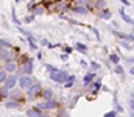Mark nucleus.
Masks as SVG:
<instances>
[{
	"label": "nucleus",
	"instance_id": "f257e3e1",
	"mask_svg": "<svg viewBox=\"0 0 134 117\" xmlns=\"http://www.w3.org/2000/svg\"><path fill=\"white\" fill-rule=\"evenodd\" d=\"M42 83L41 81H34L33 84L28 87V89H25L24 92H25V98H27V102H34L37 97H41V92H42Z\"/></svg>",
	"mask_w": 134,
	"mask_h": 117
},
{
	"label": "nucleus",
	"instance_id": "f03ea898",
	"mask_svg": "<svg viewBox=\"0 0 134 117\" xmlns=\"http://www.w3.org/2000/svg\"><path fill=\"white\" fill-rule=\"evenodd\" d=\"M61 103L53 97V98H50V100H42L41 103H37L36 106L39 108V109H42L44 113H48V111H56V108L59 106Z\"/></svg>",
	"mask_w": 134,
	"mask_h": 117
},
{
	"label": "nucleus",
	"instance_id": "7ed1b4c3",
	"mask_svg": "<svg viewBox=\"0 0 134 117\" xmlns=\"http://www.w3.org/2000/svg\"><path fill=\"white\" fill-rule=\"evenodd\" d=\"M48 78H50L52 81L58 83V84H64L67 80H69V72L64 70V69H59V70H56V72L48 74Z\"/></svg>",
	"mask_w": 134,
	"mask_h": 117
},
{
	"label": "nucleus",
	"instance_id": "20e7f679",
	"mask_svg": "<svg viewBox=\"0 0 134 117\" xmlns=\"http://www.w3.org/2000/svg\"><path fill=\"white\" fill-rule=\"evenodd\" d=\"M34 81H36V78L33 75H20L19 80H17V86L22 89V91H25V89H28L31 84H33Z\"/></svg>",
	"mask_w": 134,
	"mask_h": 117
},
{
	"label": "nucleus",
	"instance_id": "39448f33",
	"mask_svg": "<svg viewBox=\"0 0 134 117\" xmlns=\"http://www.w3.org/2000/svg\"><path fill=\"white\" fill-rule=\"evenodd\" d=\"M8 97H9V98H14V100H20V102H24V103L27 102V98H25V92H24L19 86H16V87L9 89Z\"/></svg>",
	"mask_w": 134,
	"mask_h": 117
},
{
	"label": "nucleus",
	"instance_id": "423d86ee",
	"mask_svg": "<svg viewBox=\"0 0 134 117\" xmlns=\"http://www.w3.org/2000/svg\"><path fill=\"white\" fill-rule=\"evenodd\" d=\"M70 11L75 13V14H78V16H89V14H91V9L87 8V5H76V3H72Z\"/></svg>",
	"mask_w": 134,
	"mask_h": 117
},
{
	"label": "nucleus",
	"instance_id": "0eeeda50",
	"mask_svg": "<svg viewBox=\"0 0 134 117\" xmlns=\"http://www.w3.org/2000/svg\"><path fill=\"white\" fill-rule=\"evenodd\" d=\"M22 105H24V102H20V100H14V98H9V97L3 102V106H5L6 109H20Z\"/></svg>",
	"mask_w": 134,
	"mask_h": 117
},
{
	"label": "nucleus",
	"instance_id": "6e6552de",
	"mask_svg": "<svg viewBox=\"0 0 134 117\" xmlns=\"http://www.w3.org/2000/svg\"><path fill=\"white\" fill-rule=\"evenodd\" d=\"M19 67V63L17 59H8V61H3V69L8 72V74H14Z\"/></svg>",
	"mask_w": 134,
	"mask_h": 117
},
{
	"label": "nucleus",
	"instance_id": "1a4fd4ad",
	"mask_svg": "<svg viewBox=\"0 0 134 117\" xmlns=\"http://www.w3.org/2000/svg\"><path fill=\"white\" fill-rule=\"evenodd\" d=\"M17 80H19V77H17L16 74H8L6 80L3 81V86H6L8 89H13V87L17 86Z\"/></svg>",
	"mask_w": 134,
	"mask_h": 117
},
{
	"label": "nucleus",
	"instance_id": "9d476101",
	"mask_svg": "<svg viewBox=\"0 0 134 117\" xmlns=\"http://www.w3.org/2000/svg\"><path fill=\"white\" fill-rule=\"evenodd\" d=\"M25 116H28V117H44L45 113H44L42 109H39L37 106H31V108H28V109L25 111Z\"/></svg>",
	"mask_w": 134,
	"mask_h": 117
},
{
	"label": "nucleus",
	"instance_id": "9b49d317",
	"mask_svg": "<svg viewBox=\"0 0 134 117\" xmlns=\"http://www.w3.org/2000/svg\"><path fill=\"white\" fill-rule=\"evenodd\" d=\"M95 78H97V75H95V72H94V70H92V72H87V74L83 77V91H84V89H86V87H87L94 80H95Z\"/></svg>",
	"mask_w": 134,
	"mask_h": 117
},
{
	"label": "nucleus",
	"instance_id": "f8f14e48",
	"mask_svg": "<svg viewBox=\"0 0 134 117\" xmlns=\"http://www.w3.org/2000/svg\"><path fill=\"white\" fill-rule=\"evenodd\" d=\"M30 13L33 14L34 17H37V16H45V13H47V9H45V6H44V5H42L41 2H39V3H37V5L34 6V8L31 9V11H30Z\"/></svg>",
	"mask_w": 134,
	"mask_h": 117
},
{
	"label": "nucleus",
	"instance_id": "ddd939ff",
	"mask_svg": "<svg viewBox=\"0 0 134 117\" xmlns=\"http://www.w3.org/2000/svg\"><path fill=\"white\" fill-rule=\"evenodd\" d=\"M97 13V17H100L103 20H111L112 19V13L109 8H104V9H100V11H95Z\"/></svg>",
	"mask_w": 134,
	"mask_h": 117
},
{
	"label": "nucleus",
	"instance_id": "4468645a",
	"mask_svg": "<svg viewBox=\"0 0 134 117\" xmlns=\"http://www.w3.org/2000/svg\"><path fill=\"white\" fill-rule=\"evenodd\" d=\"M41 97H42V100H50V98H53V97H55V92H53V89L47 87V89H42Z\"/></svg>",
	"mask_w": 134,
	"mask_h": 117
},
{
	"label": "nucleus",
	"instance_id": "2eb2a0df",
	"mask_svg": "<svg viewBox=\"0 0 134 117\" xmlns=\"http://www.w3.org/2000/svg\"><path fill=\"white\" fill-rule=\"evenodd\" d=\"M119 14H120V17H122V20H123V22H126V24H133V22H134L133 17H130V16L126 14V11H125V8H123V6L119 9Z\"/></svg>",
	"mask_w": 134,
	"mask_h": 117
},
{
	"label": "nucleus",
	"instance_id": "dca6fc26",
	"mask_svg": "<svg viewBox=\"0 0 134 117\" xmlns=\"http://www.w3.org/2000/svg\"><path fill=\"white\" fill-rule=\"evenodd\" d=\"M80 97H81V94H75L72 98H69V103H67L66 106L69 108V109H73V108H75V105H76V102L80 100Z\"/></svg>",
	"mask_w": 134,
	"mask_h": 117
},
{
	"label": "nucleus",
	"instance_id": "f3484780",
	"mask_svg": "<svg viewBox=\"0 0 134 117\" xmlns=\"http://www.w3.org/2000/svg\"><path fill=\"white\" fill-rule=\"evenodd\" d=\"M75 48H76L80 53H83V55H87V53H89L87 45H86V44H83V42H76V44H75Z\"/></svg>",
	"mask_w": 134,
	"mask_h": 117
},
{
	"label": "nucleus",
	"instance_id": "a211bd4d",
	"mask_svg": "<svg viewBox=\"0 0 134 117\" xmlns=\"http://www.w3.org/2000/svg\"><path fill=\"white\" fill-rule=\"evenodd\" d=\"M8 94H9V89L3 84H0V102H5L8 98Z\"/></svg>",
	"mask_w": 134,
	"mask_h": 117
},
{
	"label": "nucleus",
	"instance_id": "6ab92c4d",
	"mask_svg": "<svg viewBox=\"0 0 134 117\" xmlns=\"http://www.w3.org/2000/svg\"><path fill=\"white\" fill-rule=\"evenodd\" d=\"M114 72L117 75H120V80H125V70H123V66H120V63L114 64Z\"/></svg>",
	"mask_w": 134,
	"mask_h": 117
},
{
	"label": "nucleus",
	"instance_id": "aec40b11",
	"mask_svg": "<svg viewBox=\"0 0 134 117\" xmlns=\"http://www.w3.org/2000/svg\"><path fill=\"white\" fill-rule=\"evenodd\" d=\"M11 20H13L16 25H20V24H22V20L17 17V13H16V6H13V8H11Z\"/></svg>",
	"mask_w": 134,
	"mask_h": 117
},
{
	"label": "nucleus",
	"instance_id": "412c9836",
	"mask_svg": "<svg viewBox=\"0 0 134 117\" xmlns=\"http://www.w3.org/2000/svg\"><path fill=\"white\" fill-rule=\"evenodd\" d=\"M108 59H109L112 64H119V63H120V55H119L117 52H115V53H109V55H108Z\"/></svg>",
	"mask_w": 134,
	"mask_h": 117
},
{
	"label": "nucleus",
	"instance_id": "4be33fe9",
	"mask_svg": "<svg viewBox=\"0 0 134 117\" xmlns=\"http://www.w3.org/2000/svg\"><path fill=\"white\" fill-rule=\"evenodd\" d=\"M117 44L120 45V47H123L125 50H133V44H130L128 41H125V39H119L117 41Z\"/></svg>",
	"mask_w": 134,
	"mask_h": 117
},
{
	"label": "nucleus",
	"instance_id": "5701e85b",
	"mask_svg": "<svg viewBox=\"0 0 134 117\" xmlns=\"http://www.w3.org/2000/svg\"><path fill=\"white\" fill-rule=\"evenodd\" d=\"M30 58H31V56H30V55H27V53H19L16 59H17V63H19V66H20V64H24L25 61H28Z\"/></svg>",
	"mask_w": 134,
	"mask_h": 117
},
{
	"label": "nucleus",
	"instance_id": "b1692460",
	"mask_svg": "<svg viewBox=\"0 0 134 117\" xmlns=\"http://www.w3.org/2000/svg\"><path fill=\"white\" fill-rule=\"evenodd\" d=\"M9 47H13V42H11L9 39L0 38V50H3V48H9Z\"/></svg>",
	"mask_w": 134,
	"mask_h": 117
},
{
	"label": "nucleus",
	"instance_id": "393cba45",
	"mask_svg": "<svg viewBox=\"0 0 134 117\" xmlns=\"http://www.w3.org/2000/svg\"><path fill=\"white\" fill-rule=\"evenodd\" d=\"M56 113H58V116H67V114H69V108H61V105H59V106H58V108H56Z\"/></svg>",
	"mask_w": 134,
	"mask_h": 117
},
{
	"label": "nucleus",
	"instance_id": "a878e982",
	"mask_svg": "<svg viewBox=\"0 0 134 117\" xmlns=\"http://www.w3.org/2000/svg\"><path fill=\"white\" fill-rule=\"evenodd\" d=\"M89 67H91L94 72H97V70H100L101 66H100V63H97V61H91V63H89Z\"/></svg>",
	"mask_w": 134,
	"mask_h": 117
},
{
	"label": "nucleus",
	"instance_id": "bb28decb",
	"mask_svg": "<svg viewBox=\"0 0 134 117\" xmlns=\"http://www.w3.org/2000/svg\"><path fill=\"white\" fill-rule=\"evenodd\" d=\"M44 66H45V69L48 70V74H52V72H56V70H59V69H58L56 66H53V64H48V63H45Z\"/></svg>",
	"mask_w": 134,
	"mask_h": 117
},
{
	"label": "nucleus",
	"instance_id": "cd10ccee",
	"mask_svg": "<svg viewBox=\"0 0 134 117\" xmlns=\"http://www.w3.org/2000/svg\"><path fill=\"white\" fill-rule=\"evenodd\" d=\"M6 77H8V72L2 67V69H0V84H3V81L6 80Z\"/></svg>",
	"mask_w": 134,
	"mask_h": 117
},
{
	"label": "nucleus",
	"instance_id": "c85d7f7f",
	"mask_svg": "<svg viewBox=\"0 0 134 117\" xmlns=\"http://www.w3.org/2000/svg\"><path fill=\"white\" fill-rule=\"evenodd\" d=\"M37 3H39L37 0H28V2H27V9H28V11H31Z\"/></svg>",
	"mask_w": 134,
	"mask_h": 117
},
{
	"label": "nucleus",
	"instance_id": "c756f323",
	"mask_svg": "<svg viewBox=\"0 0 134 117\" xmlns=\"http://www.w3.org/2000/svg\"><path fill=\"white\" fill-rule=\"evenodd\" d=\"M33 20H34V16H33V14H31V13H30L28 16H25V17L22 19V22H25V24H31Z\"/></svg>",
	"mask_w": 134,
	"mask_h": 117
},
{
	"label": "nucleus",
	"instance_id": "7c9ffc66",
	"mask_svg": "<svg viewBox=\"0 0 134 117\" xmlns=\"http://www.w3.org/2000/svg\"><path fill=\"white\" fill-rule=\"evenodd\" d=\"M89 30L95 35V38H97V41H101V35H100V31L97 30V28H94V27H89Z\"/></svg>",
	"mask_w": 134,
	"mask_h": 117
},
{
	"label": "nucleus",
	"instance_id": "2f4dec72",
	"mask_svg": "<svg viewBox=\"0 0 134 117\" xmlns=\"http://www.w3.org/2000/svg\"><path fill=\"white\" fill-rule=\"evenodd\" d=\"M63 52H64V53H67V55H70V53L73 52V48H72L70 45H63Z\"/></svg>",
	"mask_w": 134,
	"mask_h": 117
},
{
	"label": "nucleus",
	"instance_id": "473e14b6",
	"mask_svg": "<svg viewBox=\"0 0 134 117\" xmlns=\"http://www.w3.org/2000/svg\"><path fill=\"white\" fill-rule=\"evenodd\" d=\"M117 114H119V113H117L115 109H112V111H108V113L104 114V117H117Z\"/></svg>",
	"mask_w": 134,
	"mask_h": 117
},
{
	"label": "nucleus",
	"instance_id": "72a5a7b5",
	"mask_svg": "<svg viewBox=\"0 0 134 117\" xmlns=\"http://www.w3.org/2000/svg\"><path fill=\"white\" fill-rule=\"evenodd\" d=\"M128 106H130V109H131V114H134V100H133V98H130Z\"/></svg>",
	"mask_w": 134,
	"mask_h": 117
},
{
	"label": "nucleus",
	"instance_id": "f704fd0d",
	"mask_svg": "<svg viewBox=\"0 0 134 117\" xmlns=\"http://www.w3.org/2000/svg\"><path fill=\"white\" fill-rule=\"evenodd\" d=\"M69 56H70V55H67V53H64V52H63V53L59 55V58H61L63 61H67V59H69Z\"/></svg>",
	"mask_w": 134,
	"mask_h": 117
},
{
	"label": "nucleus",
	"instance_id": "c9c22d12",
	"mask_svg": "<svg viewBox=\"0 0 134 117\" xmlns=\"http://www.w3.org/2000/svg\"><path fill=\"white\" fill-rule=\"evenodd\" d=\"M125 61H126L128 64H134V56H126V58H125Z\"/></svg>",
	"mask_w": 134,
	"mask_h": 117
},
{
	"label": "nucleus",
	"instance_id": "e433bc0d",
	"mask_svg": "<svg viewBox=\"0 0 134 117\" xmlns=\"http://www.w3.org/2000/svg\"><path fill=\"white\" fill-rule=\"evenodd\" d=\"M17 30H19V33H22L24 36H27V35L30 33V31H27V30H24V28H20V25H19V28H17Z\"/></svg>",
	"mask_w": 134,
	"mask_h": 117
},
{
	"label": "nucleus",
	"instance_id": "4c0bfd02",
	"mask_svg": "<svg viewBox=\"0 0 134 117\" xmlns=\"http://www.w3.org/2000/svg\"><path fill=\"white\" fill-rule=\"evenodd\" d=\"M80 66H81V67H89V63L84 61V59H81V61H80Z\"/></svg>",
	"mask_w": 134,
	"mask_h": 117
},
{
	"label": "nucleus",
	"instance_id": "58836bf2",
	"mask_svg": "<svg viewBox=\"0 0 134 117\" xmlns=\"http://www.w3.org/2000/svg\"><path fill=\"white\" fill-rule=\"evenodd\" d=\"M39 44H41V45H44V47H47V44H48V39H41V41H39Z\"/></svg>",
	"mask_w": 134,
	"mask_h": 117
},
{
	"label": "nucleus",
	"instance_id": "ea45409f",
	"mask_svg": "<svg viewBox=\"0 0 134 117\" xmlns=\"http://www.w3.org/2000/svg\"><path fill=\"white\" fill-rule=\"evenodd\" d=\"M101 91H103V92H111V89H109L108 86H103V84H101Z\"/></svg>",
	"mask_w": 134,
	"mask_h": 117
},
{
	"label": "nucleus",
	"instance_id": "a19ab883",
	"mask_svg": "<svg viewBox=\"0 0 134 117\" xmlns=\"http://www.w3.org/2000/svg\"><path fill=\"white\" fill-rule=\"evenodd\" d=\"M120 2L123 3V6H131V5H133V3H130L128 0H120Z\"/></svg>",
	"mask_w": 134,
	"mask_h": 117
},
{
	"label": "nucleus",
	"instance_id": "79ce46f5",
	"mask_svg": "<svg viewBox=\"0 0 134 117\" xmlns=\"http://www.w3.org/2000/svg\"><path fill=\"white\" fill-rule=\"evenodd\" d=\"M36 53H37V55H36V58H37V59H42V52L36 50Z\"/></svg>",
	"mask_w": 134,
	"mask_h": 117
},
{
	"label": "nucleus",
	"instance_id": "37998d69",
	"mask_svg": "<svg viewBox=\"0 0 134 117\" xmlns=\"http://www.w3.org/2000/svg\"><path fill=\"white\" fill-rule=\"evenodd\" d=\"M130 74L134 77V66H131V67H130Z\"/></svg>",
	"mask_w": 134,
	"mask_h": 117
},
{
	"label": "nucleus",
	"instance_id": "c03bdc74",
	"mask_svg": "<svg viewBox=\"0 0 134 117\" xmlns=\"http://www.w3.org/2000/svg\"><path fill=\"white\" fill-rule=\"evenodd\" d=\"M130 98H133V100H134V92H131V95H130Z\"/></svg>",
	"mask_w": 134,
	"mask_h": 117
},
{
	"label": "nucleus",
	"instance_id": "a18cd8bd",
	"mask_svg": "<svg viewBox=\"0 0 134 117\" xmlns=\"http://www.w3.org/2000/svg\"><path fill=\"white\" fill-rule=\"evenodd\" d=\"M2 67H3V63H2V61H0V69H2Z\"/></svg>",
	"mask_w": 134,
	"mask_h": 117
},
{
	"label": "nucleus",
	"instance_id": "49530a36",
	"mask_svg": "<svg viewBox=\"0 0 134 117\" xmlns=\"http://www.w3.org/2000/svg\"><path fill=\"white\" fill-rule=\"evenodd\" d=\"M131 25H133V35H134V22H133V24H131Z\"/></svg>",
	"mask_w": 134,
	"mask_h": 117
},
{
	"label": "nucleus",
	"instance_id": "de8ad7c7",
	"mask_svg": "<svg viewBox=\"0 0 134 117\" xmlns=\"http://www.w3.org/2000/svg\"><path fill=\"white\" fill-rule=\"evenodd\" d=\"M14 2H16V3H20V0H14Z\"/></svg>",
	"mask_w": 134,
	"mask_h": 117
},
{
	"label": "nucleus",
	"instance_id": "09e8293b",
	"mask_svg": "<svg viewBox=\"0 0 134 117\" xmlns=\"http://www.w3.org/2000/svg\"><path fill=\"white\" fill-rule=\"evenodd\" d=\"M133 50H134V42H133Z\"/></svg>",
	"mask_w": 134,
	"mask_h": 117
},
{
	"label": "nucleus",
	"instance_id": "8fccbe9b",
	"mask_svg": "<svg viewBox=\"0 0 134 117\" xmlns=\"http://www.w3.org/2000/svg\"><path fill=\"white\" fill-rule=\"evenodd\" d=\"M20 2H24V0H20Z\"/></svg>",
	"mask_w": 134,
	"mask_h": 117
}]
</instances>
